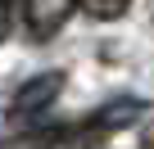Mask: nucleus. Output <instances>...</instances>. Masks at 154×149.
<instances>
[{"label":"nucleus","mask_w":154,"mask_h":149,"mask_svg":"<svg viewBox=\"0 0 154 149\" xmlns=\"http://www.w3.org/2000/svg\"><path fill=\"white\" fill-rule=\"evenodd\" d=\"M72 9L77 0H23V23L32 27V36H54Z\"/></svg>","instance_id":"7ed1b4c3"},{"label":"nucleus","mask_w":154,"mask_h":149,"mask_svg":"<svg viewBox=\"0 0 154 149\" xmlns=\"http://www.w3.org/2000/svg\"><path fill=\"white\" fill-rule=\"evenodd\" d=\"M63 131L59 127H36V131H14L0 140V149H59Z\"/></svg>","instance_id":"20e7f679"},{"label":"nucleus","mask_w":154,"mask_h":149,"mask_svg":"<svg viewBox=\"0 0 154 149\" xmlns=\"http://www.w3.org/2000/svg\"><path fill=\"white\" fill-rule=\"evenodd\" d=\"M140 149H154V122H145V131H140Z\"/></svg>","instance_id":"423d86ee"},{"label":"nucleus","mask_w":154,"mask_h":149,"mask_svg":"<svg viewBox=\"0 0 154 149\" xmlns=\"http://www.w3.org/2000/svg\"><path fill=\"white\" fill-rule=\"evenodd\" d=\"M140 118H145V100L118 95V100H109L104 109H95V113L82 122V140H100V136L122 131V127H131V122H140Z\"/></svg>","instance_id":"f257e3e1"},{"label":"nucleus","mask_w":154,"mask_h":149,"mask_svg":"<svg viewBox=\"0 0 154 149\" xmlns=\"http://www.w3.org/2000/svg\"><path fill=\"white\" fill-rule=\"evenodd\" d=\"M63 82H68V77H63L59 68H50V72H36V77H27V82L14 91V100H9V113H18V118H32V113L50 109V104L59 100Z\"/></svg>","instance_id":"f03ea898"},{"label":"nucleus","mask_w":154,"mask_h":149,"mask_svg":"<svg viewBox=\"0 0 154 149\" xmlns=\"http://www.w3.org/2000/svg\"><path fill=\"white\" fill-rule=\"evenodd\" d=\"M77 5H82L91 18H104V23H109V18H122V14H127L131 0H77Z\"/></svg>","instance_id":"39448f33"},{"label":"nucleus","mask_w":154,"mask_h":149,"mask_svg":"<svg viewBox=\"0 0 154 149\" xmlns=\"http://www.w3.org/2000/svg\"><path fill=\"white\" fill-rule=\"evenodd\" d=\"M5 27H9V0H0V41H5Z\"/></svg>","instance_id":"0eeeda50"}]
</instances>
